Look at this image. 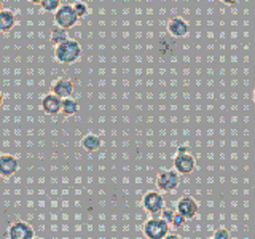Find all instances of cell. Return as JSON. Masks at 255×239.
<instances>
[{
  "mask_svg": "<svg viewBox=\"0 0 255 239\" xmlns=\"http://www.w3.org/2000/svg\"><path fill=\"white\" fill-rule=\"evenodd\" d=\"M80 56H82V45L72 38L58 45L54 50V59L59 64H74L80 59Z\"/></svg>",
  "mask_w": 255,
  "mask_h": 239,
  "instance_id": "1",
  "label": "cell"
},
{
  "mask_svg": "<svg viewBox=\"0 0 255 239\" xmlns=\"http://www.w3.org/2000/svg\"><path fill=\"white\" fill-rule=\"evenodd\" d=\"M143 235L147 239H164L169 235V223L161 217H151L143 225Z\"/></svg>",
  "mask_w": 255,
  "mask_h": 239,
  "instance_id": "2",
  "label": "cell"
},
{
  "mask_svg": "<svg viewBox=\"0 0 255 239\" xmlns=\"http://www.w3.org/2000/svg\"><path fill=\"white\" fill-rule=\"evenodd\" d=\"M54 21L62 29H70L78 22V16L74 10V5H61V8L54 13Z\"/></svg>",
  "mask_w": 255,
  "mask_h": 239,
  "instance_id": "3",
  "label": "cell"
},
{
  "mask_svg": "<svg viewBox=\"0 0 255 239\" xmlns=\"http://www.w3.org/2000/svg\"><path fill=\"white\" fill-rule=\"evenodd\" d=\"M142 206L153 217H161V212L164 211V198L158 195L156 191H148L142 198Z\"/></svg>",
  "mask_w": 255,
  "mask_h": 239,
  "instance_id": "4",
  "label": "cell"
},
{
  "mask_svg": "<svg viewBox=\"0 0 255 239\" xmlns=\"http://www.w3.org/2000/svg\"><path fill=\"white\" fill-rule=\"evenodd\" d=\"M8 239H35V231L26 222H14L8 228Z\"/></svg>",
  "mask_w": 255,
  "mask_h": 239,
  "instance_id": "5",
  "label": "cell"
},
{
  "mask_svg": "<svg viewBox=\"0 0 255 239\" xmlns=\"http://www.w3.org/2000/svg\"><path fill=\"white\" fill-rule=\"evenodd\" d=\"M179 172L177 171H164L156 177V187L161 191H172L179 187Z\"/></svg>",
  "mask_w": 255,
  "mask_h": 239,
  "instance_id": "6",
  "label": "cell"
},
{
  "mask_svg": "<svg viewBox=\"0 0 255 239\" xmlns=\"http://www.w3.org/2000/svg\"><path fill=\"white\" fill-rule=\"evenodd\" d=\"M40 107L45 112L46 115H58L62 110V99L59 96H56L54 93H48L42 98V102H40Z\"/></svg>",
  "mask_w": 255,
  "mask_h": 239,
  "instance_id": "7",
  "label": "cell"
},
{
  "mask_svg": "<svg viewBox=\"0 0 255 239\" xmlns=\"http://www.w3.org/2000/svg\"><path fill=\"white\" fill-rule=\"evenodd\" d=\"M19 171V161L13 155H2L0 156V175L5 179H10Z\"/></svg>",
  "mask_w": 255,
  "mask_h": 239,
  "instance_id": "8",
  "label": "cell"
},
{
  "mask_svg": "<svg viewBox=\"0 0 255 239\" xmlns=\"http://www.w3.org/2000/svg\"><path fill=\"white\" fill-rule=\"evenodd\" d=\"M174 167L179 174H191L195 171V158L190 153H177L174 158Z\"/></svg>",
  "mask_w": 255,
  "mask_h": 239,
  "instance_id": "9",
  "label": "cell"
},
{
  "mask_svg": "<svg viewBox=\"0 0 255 239\" xmlns=\"http://www.w3.org/2000/svg\"><path fill=\"white\" fill-rule=\"evenodd\" d=\"M177 212L182 215V217H185L187 220H191L198 214V203L190 196L182 198L177 203Z\"/></svg>",
  "mask_w": 255,
  "mask_h": 239,
  "instance_id": "10",
  "label": "cell"
},
{
  "mask_svg": "<svg viewBox=\"0 0 255 239\" xmlns=\"http://www.w3.org/2000/svg\"><path fill=\"white\" fill-rule=\"evenodd\" d=\"M167 32L172 35V37H177V38H182V37H187L188 32H190V26L185 19L182 18H172L167 22Z\"/></svg>",
  "mask_w": 255,
  "mask_h": 239,
  "instance_id": "11",
  "label": "cell"
},
{
  "mask_svg": "<svg viewBox=\"0 0 255 239\" xmlns=\"http://www.w3.org/2000/svg\"><path fill=\"white\" fill-rule=\"evenodd\" d=\"M53 93L61 99H69L74 93V83L67 78H59L53 83Z\"/></svg>",
  "mask_w": 255,
  "mask_h": 239,
  "instance_id": "12",
  "label": "cell"
},
{
  "mask_svg": "<svg viewBox=\"0 0 255 239\" xmlns=\"http://www.w3.org/2000/svg\"><path fill=\"white\" fill-rule=\"evenodd\" d=\"M16 24V16L10 10L0 11V32H10Z\"/></svg>",
  "mask_w": 255,
  "mask_h": 239,
  "instance_id": "13",
  "label": "cell"
},
{
  "mask_svg": "<svg viewBox=\"0 0 255 239\" xmlns=\"http://www.w3.org/2000/svg\"><path fill=\"white\" fill-rule=\"evenodd\" d=\"M102 145V140L99 135H96V134H86L85 137L82 139V147L88 151H96V150H99Z\"/></svg>",
  "mask_w": 255,
  "mask_h": 239,
  "instance_id": "14",
  "label": "cell"
},
{
  "mask_svg": "<svg viewBox=\"0 0 255 239\" xmlns=\"http://www.w3.org/2000/svg\"><path fill=\"white\" fill-rule=\"evenodd\" d=\"M50 40H51V43L56 45V46L64 43L66 40H69V37H67V29H62L59 26L53 27L51 29V34H50Z\"/></svg>",
  "mask_w": 255,
  "mask_h": 239,
  "instance_id": "15",
  "label": "cell"
},
{
  "mask_svg": "<svg viewBox=\"0 0 255 239\" xmlns=\"http://www.w3.org/2000/svg\"><path fill=\"white\" fill-rule=\"evenodd\" d=\"M78 112V102L75 99H62V110L61 114L64 117H72Z\"/></svg>",
  "mask_w": 255,
  "mask_h": 239,
  "instance_id": "16",
  "label": "cell"
},
{
  "mask_svg": "<svg viewBox=\"0 0 255 239\" xmlns=\"http://www.w3.org/2000/svg\"><path fill=\"white\" fill-rule=\"evenodd\" d=\"M40 5H42V8L45 11L56 13L61 8V0H43Z\"/></svg>",
  "mask_w": 255,
  "mask_h": 239,
  "instance_id": "17",
  "label": "cell"
},
{
  "mask_svg": "<svg viewBox=\"0 0 255 239\" xmlns=\"http://www.w3.org/2000/svg\"><path fill=\"white\" fill-rule=\"evenodd\" d=\"M74 10H75V13L78 16V19L80 18H85V16L90 13V8H88V5L85 2H80V0L74 3Z\"/></svg>",
  "mask_w": 255,
  "mask_h": 239,
  "instance_id": "18",
  "label": "cell"
},
{
  "mask_svg": "<svg viewBox=\"0 0 255 239\" xmlns=\"http://www.w3.org/2000/svg\"><path fill=\"white\" fill-rule=\"evenodd\" d=\"M185 222H187V219H185V217H182V215H180L179 212H175L174 220H172L171 225H172L174 228H182L183 225H185Z\"/></svg>",
  "mask_w": 255,
  "mask_h": 239,
  "instance_id": "19",
  "label": "cell"
},
{
  "mask_svg": "<svg viewBox=\"0 0 255 239\" xmlns=\"http://www.w3.org/2000/svg\"><path fill=\"white\" fill-rule=\"evenodd\" d=\"M174 215H175V212L172 211V209H164L163 212H161V219L164 220V222H167L171 225L172 223V220H174Z\"/></svg>",
  "mask_w": 255,
  "mask_h": 239,
  "instance_id": "20",
  "label": "cell"
},
{
  "mask_svg": "<svg viewBox=\"0 0 255 239\" xmlns=\"http://www.w3.org/2000/svg\"><path fill=\"white\" fill-rule=\"evenodd\" d=\"M214 239H230V231L228 230H217L214 235Z\"/></svg>",
  "mask_w": 255,
  "mask_h": 239,
  "instance_id": "21",
  "label": "cell"
},
{
  "mask_svg": "<svg viewBox=\"0 0 255 239\" xmlns=\"http://www.w3.org/2000/svg\"><path fill=\"white\" fill-rule=\"evenodd\" d=\"M222 3H225V5H236L239 0H220Z\"/></svg>",
  "mask_w": 255,
  "mask_h": 239,
  "instance_id": "22",
  "label": "cell"
},
{
  "mask_svg": "<svg viewBox=\"0 0 255 239\" xmlns=\"http://www.w3.org/2000/svg\"><path fill=\"white\" fill-rule=\"evenodd\" d=\"M188 150H190L188 147H185V145H183V147H180V148H179V151H177V153H188Z\"/></svg>",
  "mask_w": 255,
  "mask_h": 239,
  "instance_id": "23",
  "label": "cell"
},
{
  "mask_svg": "<svg viewBox=\"0 0 255 239\" xmlns=\"http://www.w3.org/2000/svg\"><path fill=\"white\" fill-rule=\"evenodd\" d=\"M164 239H180V238H179L177 235H167Z\"/></svg>",
  "mask_w": 255,
  "mask_h": 239,
  "instance_id": "24",
  "label": "cell"
},
{
  "mask_svg": "<svg viewBox=\"0 0 255 239\" xmlns=\"http://www.w3.org/2000/svg\"><path fill=\"white\" fill-rule=\"evenodd\" d=\"M2 106H3V94L0 93V107H2Z\"/></svg>",
  "mask_w": 255,
  "mask_h": 239,
  "instance_id": "25",
  "label": "cell"
},
{
  "mask_svg": "<svg viewBox=\"0 0 255 239\" xmlns=\"http://www.w3.org/2000/svg\"><path fill=\"white\" fill-rule=\"evenodd\" d=\"M29 2H30V3H42L43 0H29Z\"/></svg>",
  "mask_w": 255,
  "mask_h": 239,
  "instance_id": "26",
  "label": "cell"
},
{
  "mask_svg": "<svg viewBox=\"0 0 255 239\" xmlns=\"http://www.w3.org/2000/svg\"><path fill=\"white\" fill-rule=\"evenodd\" d=\"M3 10V3L2 2H0V11H2Z\"/></svg>",
  "mask_w": 255,
  "mask_h": 239,
  "instance_id": "27",
  "label": "cell"
},
{
  "mask_svg": "<svg viewBox=\"0 0 255 239\" xmlns=\"http://www.w3.org/2000/svg\"><path fill=\"white\" fill-rule=\"evenodd\" d=\"M254 101H255V91H254Z\"/></svg>",
  "mask_w": 255,
  "mask_h": 239,
  "instance_id": "28",
  "label": "cell"
},
{
  "mask_svg": "<svg viewBox=\"0 0 255 239\" xmlns=\"http://www.w3.org/2000/svg\"><path fill=\"white\" fill-rule=\"evenodd\" d=\"M0 156H2V155H0Z\"/></svg>",
  "mask_w": 255,
  "mask_h": 239,
  "instance_id": "29",
  "label": "cell"
},
{
  "mask_svg": "<svg viewBox=\"0 0 255 239\" xmlns=\"http://www.w3.org/2000/svg\"><path fill=\"white\" fill-rule=\"evenodd\" d=\"M212 239H214V238H212Z\"/></svg>",
  "mask_w": 255,
  "mask_h": 239,
  "instance_id": "30",
  "label": "cell"
}]
</instances>
